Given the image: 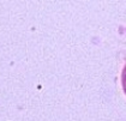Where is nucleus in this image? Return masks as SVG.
<instances>
[{"label": "nucleus", "instance_id": "nucleus-1", "mask_svg": "<svg viewBox=\"0 0 126 121\" xmlns=\"http://www.w3.org/2000/svg\"><path fill=\"white\" fill-rule=\"evenodd\" d=\"M121 86H123L124 93L126 95V65L123 70V73H121Z\"/></svg>", "mask_w": 126, "mask_h": 121}]
</instances>
